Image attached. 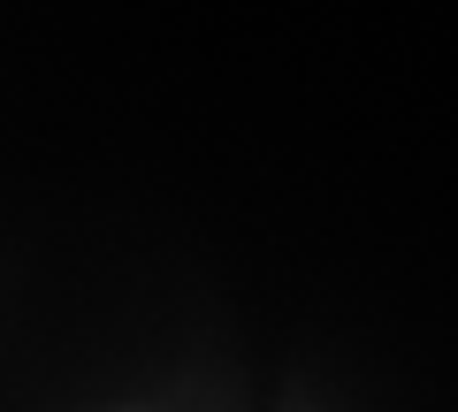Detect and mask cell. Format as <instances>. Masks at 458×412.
<instances>
[{
    "label": "cell",
    "mask_w": 458,
    "mask_h": 412,
    "mask_svg": "<svg viewBox=\"0 0 458 412\" xmlns=\"http://www.w3.org/2000/svg\"><path fill=\"white\" fill-rule=\"evenodd\" d=\"M107 412H153V405H107Z\"/></svg>",
    "instance_id": "1"
}]
</instances>
